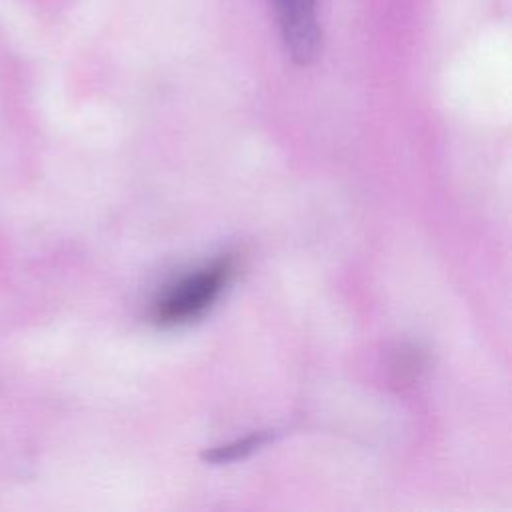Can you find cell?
Masks as SVG:
<instances>
[{
  "instance_id": "3",
  "label": "cell",
  "mask_w": 512,
  "mask_h": 512,
  "mask_svg": "<svg viewBox=\"0 0 512 512\" xmlns=\"http://www.w3.org/2000/svg\"><path fill=\"white\" fill-rule=\"evenodd\" d=\"M274 434L272 432H254V434H248L240 440H234V442H228V444H222V446H216L208 452L202 454V458L210 464H228V462H236V460H242L250 454H254L258 448H262Z\"/></svg>"
},
{
  "instance_id": "2",
  "label": "cell",
  "mask_w": 512,
  "mask_h": 512,
  "mask_svg": "<svg viewBox=\"0 0 512 512\" xmlns=\"http://www.w3.org/2000/svg\"><path fill=\"white\" fill-rule=\"evenodd\" d=\"M280 34L290 60L298 66L312 64L320 54L322 32L316 0H274Z\"/></svg>"
},
{
  "instance_id": "1",
  "label": "cell",
  "mask_w": 512,
  "mask_h": 512,
  "mask_svg": "<svg viewBox=\"0 0 512 512\" xmlns=\"http://www.w3.org/2000/svg\"><path fill=\"white\" fill-rule=\"evenodd\" d=\"M234 274L232 258L214 260L172 284L154 304V320L164 326L184 324L202 316L226 288Z\"/></svg>"
}]
</instances>
